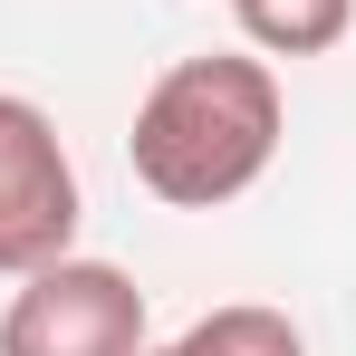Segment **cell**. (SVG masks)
Here are the masks:
<instances>
[{
    "instance_id": "1",
    "label": "cell",
    "mask_w": 356,
    "mask_h": 356,
    "mask_svg": "<svg viewBox=\"0 0 356 356\" xmlns=\"http://www.w3.org/2000/svg\"><path fill=\"white\" fill-rule=\"evenodd\" d=\"M280 125H289L280 67L260 49H202V58H174L145 87L125 154H135V183L154 202L222 212V202H241L250 183L280 164Z\"/></svg>"
},
{
    "instance_id": "2",
    "label": "cell",
    "mask_w": 356,
    "mask_h": 356,
    "mask_svg": "<svg viewBox=\"0 0 356 356\" xmlns=\"http://www.w3.org/2000/svg\"><path fill=\"white\" fill-rule=\"evenodd\" d=\"M0 356H145V289L116 260H49L0 308Z\"/></svg>"
},
{
    "instance_id": "3",
    "label": "cell",
    "mask_w": 356,
    "mask_h": 356,
    "mask_svg": "<svg viewBox=\"0 0 356 356\" xmlns=\"http://www.w3.org/2000/svg\"><path fill=\"white\" fill-rule=\"evenodd\" d=\"M77 164L58 145V116L19 87H0V280H29L77 250Z\"/></svg>"
},
{
    "instance_id": "4",
    "label": "cell",
    "mask_w": 356,
    "mask_h": 356,
    "mask_svg": "<svg viewBox=\"0 0 356 356\" xmlns=\"http://www.w3.org/2000/svg\"><path fill=\"white\" fill-rule=\"evenodd\" d=\"M232 10L260 58H327L356 29V0H232Z\"/></svg>"
},
{
    "instance_id": "5",
    "label": "cell",
    "mask_w": 356,
    "mask_h": 356,
    "mask_svg": "<svg viewBox=\"0 0 356 356\" xmlns=\"http://www.w3.org/2000/svg\"><path fill=\"white\" fill-rule=\"evenodd\" d=\"M183 356H308L289 308H260V298H232V308H202L193 327L174 337Z\"/></svg>"
},
{
    "instance_id": "6",
    "label": "cell",
    "mask_w": 356,
    "mask_h": 356,
    "mask_svg": "<svg viewBox=\"0 0 356 356\" xmlns=\"http://www.w3.org/2000/svg\"><path fill=\"white\" fill-rule=\"evenodd\" d=\"M145 356H183V347H154V337H145Z\"/></svg>"
}]
</instances>
